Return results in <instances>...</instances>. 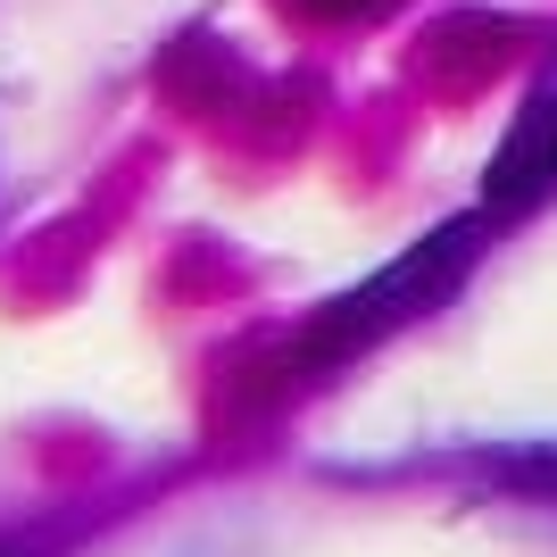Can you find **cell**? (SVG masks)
<instances>
[{"label":"cell","instance_id":"1","mask_svg":"<svg viewBox=\"0 0 557 557\" xmlns=\"http://www.w3.org/2000/svg\"><path fill=\"white\" fill-rule=\"evenodd\" d=\"M474 250H483V216H458V225L424 233L417 250H408V258H392V267H383V275H374L367 292H349V300H333L325 317H317V358L374 342V333H383V325H399V317H424V308H442L449 292L466 283Z\"/></svg>","mask_w":557,"mask_h":557},{"label":"cell","instance_id":"2","mask_svg":"<svg viewBox=\"0 0 557 557\" xmlns=\"http://www.w3.org/2000/svg\"><path fill=\"white\" fill-rule=\"evenodd\" d=\"M549 191H557V84L516 109L499 159L483 166V216H524Z\"/></svg>","mask_w":557,"mask_h":557},{"label":"cell","instance_id":"3","mask_svg":"<svg viewBox=\"0 0 557 557\" xmlns=\"http://www.w3.org/2000/svg\"><path fill=\"white\" fill-rule=\"evenodd\" d=\"M499 474L516 491H557V449H516V458H499Z\"/></svg>","mask_w":557,"mask_h":557}]
</instances>
